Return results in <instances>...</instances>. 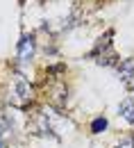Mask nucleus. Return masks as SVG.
I'll list each match as a JSON object with an SVG mask.
<instances>
[{
  "mask_svg": "<svg viewBox=\"0 0 134 148\" xmlns=\"http://www.w3.org/2000/svg\"><path fill=\"white\" fill-rule=\"evenodd\" d=\"M118 77H120L125 89L134 91V57H127L118 64Z\"/></svg>",
  "mask_w": 134,
  "mask_h": 148,
  "instance_id": "nucleus-3",
  "label": "nucleus"
},
{
  "mask_svg": "<svg viewBox=\"0 0 134 148\" xmlns=\"http://www.w3.org/2000/svg\"><path fill=\"white\" fill-rule=\"evenodd\" d=\"M118 114L130 123V125H134V96H130V98H125L123 103H120V107H118Z\"/></svg>",
  "mask_w": 134,
  "mask_h": 148,
  "instance_id": "nucleus-5",
  "label": "nucleus"
},
{
  "mask_svg": "<svg viewBox=\"0 0 134 148\" xmlns=\"http://www.w3.org/2000/svg\"><path fill=\"white\" fill-rule=\"evenodd\" d=\"M91 57L96 59L98 64H105V66H112L116 64V53H114V46H112V32H107L102 39H98L96 48H93V53Z\"/></svg>",
  "mask_w": 134,
  "mask_h": 148,
  "instance_id": "nucleus-2",
  "label": "nucleus"
},
{
  "mask_svg": "<svg viewBox=\"0 0 134 148\" xmlns=\"http://www.w3.org/2000/svg\"><path fill=\"white\" fill-rule=\"evenodd\" d=\"M116 148H134V134L125 137V139H120V141L116 144Z\"/></svg>",
  "mask_w": 134,
  "mask_h": 148,
  "instance_id": "nucleus-8",
  "label": "nucleus"
},
{
  "mask_svg": "<svg viewBox=\"0 0 134 148\" xmlns=\"http://www.w3.org/2000/svg\"><path fill=\"white\" fill-rule=\"evenodd\" d=\"M7 130H9V123H7V119H5V116H0V148H2V144H5Z\"/></svg>",
  "mask_w": 134,
  "mask_h": 148,
  "instance_id": "nucleus-7",
  "label": "nucleus"
},
{
  "mask_svg": "<svg viewBox=\"0 0 134 148\" xmlns=\"http://www.w3.org/2000/svg\"><path fill=\"white\" fill-rule=\"evenodd\" d=\"M105 128H107V119H105V116H98L96 121L91 123V132H96V134H100Z\"/></svg>",
  "mask_w": 134,
  "mask_h": 148,
  "instance_id": "nucleus-6",
  "label": "nucleus"
},
{
  "mask_svg": "<svg viewBox=\"0 0 134 148\" xmlns=\"http://www.w3.org/2000/svg\"><path fill=\"white\" fill-rule=\"evenodd\" d=\"M34 50H37V43H34V37L32 34H25V37L18 41V62L25 64L34 57Z\"/></svg>",
  "mask_w": 134,
  "mask_h": 148,
  "instance_id": "nucleus-4",
  "label": "nucleus"
},
{
  "mask_svg": "<svg viewBox=\"0 0 134 148\" xmlns=\"http://www.w3.org/2000/svg\"><path fill=\"white\" fill-rule=\"evenodd\" d=\"M30 100H32V84L23 77V75H16L14 80H12V89H9V103L14 105V107H27L30 105Z\"/></svg>",
  "mask_w": 134,
  "mask_h": 148,
  "instance_id": "nucleus-1",
  "label": "nucleus"
}]
</instances>
